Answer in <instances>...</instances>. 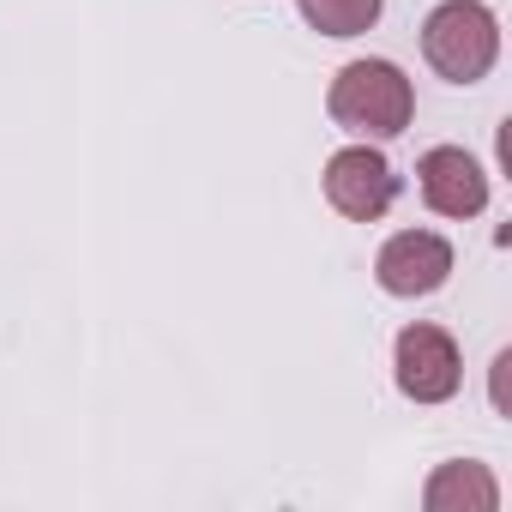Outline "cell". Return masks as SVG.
Returning <instances> with one entry per match:
<instances>
[{"label":"cell","instance_id":"6da1fadb","mask_svg":"<svg viewBox=\"0 0 512 512\" xmlns=\"http://www.w3.org/2000/svg\"><path fill=\"white\" fill-rule=\"evenodd\" d=\"M326 109H332V121H338L344 133H356V139H398V133L416 121V85L404 79L398 61L368 55V61L338 67V79H332V91H326Z\"/></svg>","mask_w":512,"mask_h":512},{"label":"cell","instance_id":"7a4b0ae2","mask_svg":"<svg viewBox=\"0 0 512 512\" xmlns=\"http://www.w3.org/2000/svg\"><path fill=\"white\" fill-rule=\"evenodd\" d=\"M422 55L446 85H476L500 61V19L482 0H440L422 19Z\"/></svg>","mask_w":512,"mask_h":512},{"label":"cell","instance_id":"3957f363","mask_svg":"<svg viewBox=\"0 0 512 512\" xmlns=\"http://www.w3.org/2000/svg\"><path fill=\"white\" fill-rule=\"evenodd\" d=\"M392 380H398V392H404L410 404H446V398H458V386H464V356H458L452 332H440V326H428V320L404 326L398 344H392Z\"/></svg>","mask_w":512,"mask_h":512},{"label":"cell","instance_id":"277c9868","mask_svg":"<svg viewBox=\"0 0 512 512\" xmlns=\"http://www.w3.org/2000/svg\"><path fill=\"white\" fill-rule=\"evenodd\" d=\"M326 199L350 223H380L398 205V169L374 151V139H356V145L332 151V163H326Z\"/></svg>","mask_w":512,"mask_h":512},{"label":"cell","instance_id":"5b68a950","mask_svg":"<svg viewBox=\"0 0 512 512\" xmlns=\"http://www.w3.org/2000/svg\"><path fill=\"white\" fill-rule=\"evenodd\" d=\"M452 266H458V253H452V241H446L440 229H398V235L374 253L380 290H386V296H404V302L434 296V290L452 278Z\"/></svg>","mask_w":512,"mask_h":512},{"label":"cell","instance_id":"8992f818","mask_svg":"<svg viewBox=\"0 0 512 512\" xmlns=\"http://www.w3.org/2000/svg\"><path fill=\"white\" fill-rule=\"evenodd\" d=\"M416 187L434 217H482L488 211V169L464 145H434L416 163Z\"/></svg>","mask_w":512,"mask_h":512},{"label":"cell","instance_id":"52a82bcc","mask_svg":"<svg viewBox=\"0 0 512 512\" xmlns=\"http://www.w3.org/2000/svg\"><path fill=\"white\" fill-rule=\"evenodd\" d=\"M422 506L428 512H500V482L482 458H446L422 482Z\"/></svg>","mask_w":512,"mask_h":512},{"label":"cell","instance_id":"ba28073f","mask_svg":"<svg viewBox=\"0 0 512 512\" xmlns=\"http://www.w3.org/2000/svg\"><path fill=\"white\" fill-rule=\"evenodd\" d=\"M296 7L320 37H362V31L380 25L386 0H296Z\"/></svg>","mask_w":512,"mask_h":512},{"label":"cell","instance_id":"9c48e42d","mask_svg":"<svg viewBox=\"0 0 512 512\" xmlns=\"http://www.w3.org/2000/svg\"><path fill=\"white\" fill-rule=\"evenodd\" d=\"M506 368H512V350H500L494 368H488V380H494V410H500V416H506Z\"/></svg>","mask_w":512,"mask_h":512}]
</instances>
